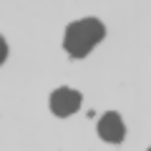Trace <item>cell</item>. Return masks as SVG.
<instances>
[{
  "label": "cell",
  "mask_w": 151,
  "mask_h": 151,
  "mask_svg": "<svg viewBox=\"0 0 151 151\" xmlns=\"http://www.w3.org/2000/svg\"><path fill=\"white\" fill-rule=\"evenodd\" d=\"M103 38H106V25L98 18H83L65 28L63 50L70 58H86Z\"/></svg>",
  "instance_id": "1"
},
{
  "label": "cell",
  "mask_w": 151,
  "mask_h": 151,
  "mask_svg": "<svg viewBox=\"0 0 151 151\" xmlns=\"http://www.w3.org/2000/svg\"><path fill=\"white\" fill-rule=\"evenodd\" d=\"M81 101H83V96L76 91V88L63 86V88H58V91L50 93V111H53L55 116H60V119H65V116H73V113L81 108Z\"/></svg>",
  "instance_id": "2"
},
{
  "label": "cell",
  "mask_w": 151,
  "mask_h": 151,
  "mask_svg": "<svg viewBox=\"0 0 151 151\" xmlns=\"http://www.w3.org/2000/svg\"><path fill=\"white\" fill-rule=\"evenodd\" d=\"M98 136H101L103 141H108V144H121V141L126 139V126H124V119H121L116 111H108L101 116V121H98Z\"/></svg>",
  "instance_id": "3"
},
{
  "label": "cell",
  "mask_w": 151,
  "mask_h": 151,
  "mask_svg": "<svg viewBox=\"0 0 151 151\" xmlns=\"http://www.w3.org/2000/svg\"><path fill=\"white\" fill-rule=\"evenodd\" d=\"M5 58H8V43H5V38L0 35V65L5 63Z\"/></svg>",
  "instance_id": "4"
},
{
  "label": "cell",
  "mask_w": 151,
  "mask_h": 151,
  "mask_svg": "<svg viewBox=\"0 0 151 151\" xmlns=\"http://www.w3.org/2000/svg\"><path fill=\"white\" fill-rule=\"evenodd\" d=\"M149 151H151V146H149Z\"/></svg>",
  "instance_id": "5"
}]
</instances>
